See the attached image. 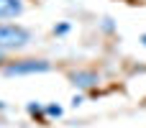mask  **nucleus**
Segmentation results:
<instances>
[{
	"label": "nucleus",
	"mask_w": 146,
	"mask_h": 128,
	"mask_svg": "<svg viewBox=\"0 0 146 128\" xmlns=\"http://www.w3.org/2000/svg\"><path fill=\"white\" fill-rule=\"evenodd\" d=\"M31 41V31L18 23H0V51L23 49Z\"/></svg>",
	"instance_id": "1"
},
{
	"label": "nucleus",
	"mask_w": 146,
	"mask_h": 128,
	"mask_svg": "<svg viewBox=\"0 0 146 128\" xmlns=\"http://www.w3.org/2000/svg\"><path fill=\"white\" fill-rule=\"evenodd\" d=\"M51 69V62L46 59H18V62H8L3 64V74L5 77H23V74H44Z\"/></svg>",
	"instance_id": "2"
},
{
	"label": "nucleus",
	"mask_w": 146,
	"mask_h": 128,
	"mask_svg": "<svg viewBox=\"0 0 146 128\" xmlns=\"http://www.w3.org/2000/svg\"><path fill=\"white\" fill-rule=\"evenodd\" d=\"M69 80H72V85L80 87V90H90V87H95V85L100 82L98 72H92V69H77V72L69 74Z\"/></svg>",
	"instance_id": "3"
},
{
	"label": "nucleus",
	"mask_w": 146,
	"mask_h": 128,
	"mask_svg": "<svg viewBox=\"0 0 146 128\" xmlns=\"http://www.w3.org/2000/svg\"><path fill=\"white\" fill-rule=\"evenodd\" d=\"M23 13V0H0V21L18 18Z\"/></svg>",
	"instance_id": "4"
},
{
	"label": "nucleus",
	"mask_w": 146,
	"mask_h": 128,
	"mask_svg": "<svg viewBox=\"0 0 146 128\" xmlns=\"http://www.w3.org/2000/svg\"><path fill=\"white\" fill-rule=\"evenodd\" d=\"M44 113H46L49 118H62V113H64V110H62V105H46V108H44Z\"/></svg>",
	"instance_id": "5"
},
{
	"label": "nucleus",
	"mask_w": 146,
	"mask_h": 128,
	"mask_svg": "<svg viewBox=\"0 0 146 128\" xmlns=\"http://www.w3.org/2000/svg\"><path fill=\"white\" fill-rule=\"evenodd\" d=\"M26 110H28L31 115H44V105H38L36 100H33V103H28V105H26Z\"/></svg>",
	"instance_id": "6"
},
{
	"label": "nucleus",
	"mask_w": 146,
	"mask_h": 128,
	"mask_svg": "<svg viewBox=\"0 0 146 128\" xmlns=\"http://www.w3.org/2000/svg\"><path fill=\"white\" fill-rule=\"evenodd\" d=\"M67 31H69V23H59V26H54V33H56V36H64Z\"/></svg>",
	"instance_id": "7"
},
{
	"label": "nucleus",
	"mask_w": 146,
	"mask_h": 128,
	"mask_svg": "<svg viewBox=\"0 0 146 128\" xmlns=\"http://www.w3.org/2000/svg\"><path fill=\"white\" fill-rule=\"evenodd\" d=\"M103 28H105V31H113V18H105V23H103Z\"/></svg>",
	"instance_id": "8"
},
{
	"label": "nucleus",
	"mask_w": 146,
	"mask_h": 128,
	"mask_svg": "<svg viewBox=\"0 0 146 128\" xmlns=\"http://www.w3.org/2000/svg\"><path fill=\"white\" fill-rule=\"evenodd\" d=\"M72 105H74V108L82 105V95H74V97H72Z\"/></svg>",
	"instance_id": "9"
},
{
	"label": "nucleus",
	"mask_w": 146,
	"mask_h": 128,
	"mask_svg": "<svg viewBox=\"0 0 146 128\" xmlns=\"http://www.w3.org/2000/svg\"><path fill=\"white\" fill-rule=\"evenodd\" d=\"M141 44H144V46H146V33H144V36H141Z\"/></svg>",
	"instance_id": "10"
},
{
	"label": "nucleus",
	"mask_w": 146,
	"mask_h": 128,
	"mask_svg": "<svg viewBox=\"0 0 146 128\" xmlns=\"http://www.w3.org/2000/svg\"><path fill=\"white\" fill-rule=\"evenodd\" d=\"M0 110H5V103H3V100H0Z\"/></svg>",
	"instance_id": "11"
},
{
	"label": "nucleus",
	"mask_w": 146,
	"mask_h": 128,
	"mask_svg": "<svg viewBox=\"0 0 146 128\" xmlns=\"http://www.w3.org/2000/svg\"><path fill=\"white\" fill-rule=\"evenodd\" d=\"M0 62H3V51H0Z\"/></svg>",
	"instance_id": "12"
}]
</instances>
